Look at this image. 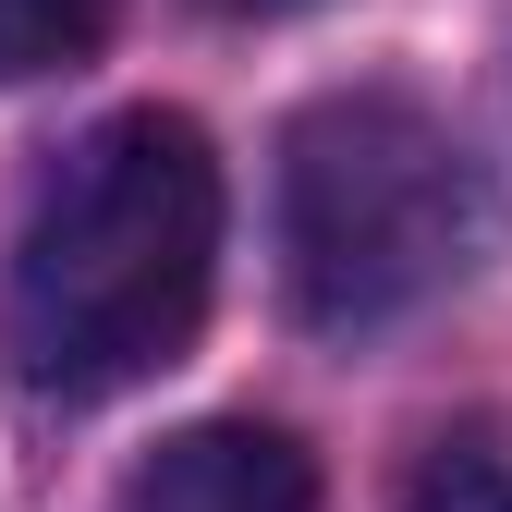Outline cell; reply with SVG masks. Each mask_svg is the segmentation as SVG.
<instances>
[{"instance_id": "obj_1", "label": "cell", "mask_w": 512, "mask_h": 512, "mask_svg": "<svg viewBox=\"0 0 512 512\" xmlns=\"http://www.w3.org/2000/svg\"><path fill=\"white\" fill-rule=\"evenodd\" d=\"M220 281V159L183 110H122L49 171L13 256V366L49 403H98L159 378Z\"/></svg>"}, {"instance_id": "obj_2", "label": "cell", "mask_w": 512, "mask_h": 512, "mask_svg": "<svg viewBox=\"0 0 512 512\" xmlns=\"http://www.w3.org/2000/svg\"><path fill=\"white\" fill-rule=\"evenodd\" d=\"M476 256V171L391 86H342L281 135V293L305 330H391Z\"/></svg>"}, {"instance_id": "obj_3", "label": "cell", "mask_w": 512, "mask_h": 512, "mask_svg": "<svg viewBox=\"0 0 512 512\" xmlns=\"http://www.w3.org/2000/svg\"><path fill=\"white\" fill-rule=\"evenodd\" d=\"M122 512H317V464L281 427L220 415V427L159 439V452L135 464V488H122Z\"/></svg>"}, {"instance_id": "obj_4", "label": "cell", "mask_w": 512, "mask_h": 512, "mask_svg": "<svg viewBox=\"0 0 512 512\" xmlns=\"http://www.w3.org/2000/svg\"><path fill=\"white\" fill-rule=\"evenodd\" d=\"M403 512H512V415H464L427 439Z\"/></svg>"}, {"instance_id": "obj_5", "label": "cell", "mask_w": 512, "mask_h": 512, "mask_svg": "<svg viewBox=\"0 0 512 512\" xmlns=\"http://www.w3.org/2000/svg\"><path fill=\"white\" fill-rule=\"evenodd\" d=\"M110 13H122V0H0V86L86 61V49L110 37Z\"/></svg>"}, {"instance_id": "obj_6", "label": "cell", "mask_w": 512, "mask_h": 512, "mask_svg": "<svg viewBox=\"0 0 512 512\" xmlns=\"http://www.w3.org/2000/svg\"><path fill=\"white\" fill-rule=\"evenodd\" d=\"M220 13H293V0H220Z\"/></svg>"}]
</instances>
